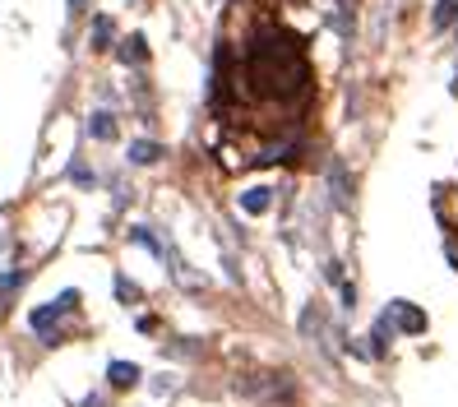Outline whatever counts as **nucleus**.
<instances>
[{
	"label": "nucleus",
	"instance_id": "6",
	"mask_svg": "<svg viewBox=\"0 0 458 407\" xmlns=\"http://www.w3.org/2000/svg\"><path fill=\"white\" fill-rule=\"evenodd\" d=\"M269 204H274V190H269V186H255V190L241 195V208H246V213H264Z\"/></svg>",
	"mask_w": 458,
	"mask_h": 407
},
{
	"label": "nucleus",
	"instance_id": "1",
	"mask_svg": "<svg viewBox=\"0 0 458 407\" xmlns=\"http://www.w3.org/2000/svg\"><path fill=\"white\" fill-rule=\"evenodd\" d=\"M250 74H255V93H264V98H292L306 84V61H301L297 37L259 33L255 46H250Z\"/></svg>",
	"mask_w": 458,
	"mask_h": 407
},
{
	"label": "nucleus",
	"instance_id": "8",
	"mask_svg": "<svg viewBox=\"0 0 458 407\" xmlns=\"http://www.w3.org/2000/svg\"><path fill=\"white\" fill-rule=\"evenodd\" d=\"M162 158V144H153V139H134L130 144V162H139V167H144V162H158Z\"/></svg>",
	"mask_w": 458,
	"mask_h": 407
},
{
	"label": "nucleus",
	"instance_id": "10",
	"mask_svg": "<svg viewBox=\"0 0 458 407\" xmlns=\"http://www.w3.org/2000/svg\"><path fill=\"white\" fill-rule=\"evenodd\" d=\"M435 28H449L454 24V19H458V0H440V5H435Z\"/></svg>",
	"mask_w": 458,
	"mask_h": 407
},
{
	"label": "nucleus",
	"instance_id": "13",
	"mask_svg": "<svg viewBox=\"0 0 458 407\" xmlns=\"http://www.w3.org/2000/svg\"><path fill=\"white\" fill-rule=\"evenodd\" d=\"M116 292H121V301H125V306H134V287H130V278H116Z\"/></svg>",
	"mask_w": 458,
	"mask_h": 407
},
{
	"label": "nucleus",
	"instance_id": "4",
	"mask_svg": "<svg viewBox=\"0 0 458 407\" xmlns=\"http://www.w3.org/2000/svg\"><path fill=\"white\" fill-rule=\"evenodd\" d=\"M106 380H111L116 389H130V384L139 380V366H134V361H111V366H106Z\"/></svg>",
	"mask_w": 458,
	"mask_h": 407
},
{
	"label": "nucleus",
	"instance_id": "3",
	"mask_svg": "<svg viewBox=\"0 0 458 407\" xmlns=\"http://www.w3.org/2000/svg\"><path fill=\"white\" fill-rule=\"evenodd\" d=\"M384 319H389V324H398L403 333H422V328H426V315L417 306H407V301H394V306L384 310Z\"/></svg>",
	"mask_w": 458,
	"mask_h": 407
},
{
	"label": "nucleus",
	"instance_id": "12",
	"mask_svg": "<svg viewBox=\"0 0 458 407\" xmlns=\"http://www.w3.org/2000/svg\"><path fill=\"white\" fill-rule=\"evenodd\" d=\"M130 241H134V246H149L153 255L162 250V246H158V236H153V231H144V227H134V231H130Z\"/></svg>",
	"mask_w": 458,
	"mask_h": 407
},
{
	"label": "nucleus",
	"instance_id": "7",
	"mask_svg": "<svg viewBox=\"0 0 458 407\" xmlns=\"http://www.w3.org/2000/svg\"><path fill=\"white\" fill-rule=\"evenodd\" d=\"M89 134H93V139H116V116L111 111H93V121H89Z\"/></svg>",
	"mask_w": 458,
	"mask_h": 407
},
{
	"label": "nucleus",
	"instance_id": "9",
	"mask_svg": "<svg viewBox=\"0 0 458 407\" xmlns=\"http://www.w3.org/2000/svg\"><path fill=\"white\" fill-rule=\"evenodd\" d=\"M111 33H116V28H111V19H106V14H97V19H93V46H97V51H106V46H111Z\"/></svg>",
	"mask_w": 458,
	"mask_h": 407
},
{
	"label": "nucleus",
	"instance_id": "2",
	"mask_svg": "<svg viewBox=\"0 0 458 407\" xmlns=\"http://www.w3.org/2000/svg\"><path fill=\"white\" fill-rule=\"evenodd\" d=\"M79 301H84V296H79V287H70V292H61V296H56L51 306H37L33 315H28V324H33L37 333H46V328H51L56 319H61V315H70V310L79 306Z\"/></svg>",
	"mask_w": 458,
	"mask_h": 407
},
{
	"label": "nucleus",
	"instance_id": "5",
	"mask_svg": "<svg viewBox=\"0 0 458 407\" xmlns=\"http://www.w3.org/2000/svg\"><path fill=\"white\" fill-rule=\"evenodd\" d=\"M116 56H121V65H144V61H149V42L134 33V37H125V46Z\"/></svg>",
	"mask_w": 458,
	"mask_h": 407
},
{
	"label": "nucleus",
	"instance_id": "11",
	"mask_svg": "<svg viewBox=\"0 0 458 407\" xmlns=\"http://www.w3.org/2000/svg\"><path fill=\"white\" fill-rule=\"evenodd\" d=\"M70 181H79V186H93V171H89V162H84V158H74V162H70Z\"/></svg>",
	"mask_w": 458,
	"mask_h": 407
}]
</instances>
